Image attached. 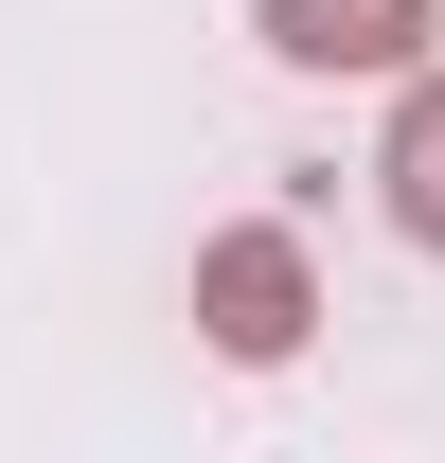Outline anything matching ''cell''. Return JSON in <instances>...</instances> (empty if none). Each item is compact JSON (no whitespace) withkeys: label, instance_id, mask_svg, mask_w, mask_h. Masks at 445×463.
Instances as JSON below:
<instances>
[{"label":"cell","instance_id":"7a4b0ae2","mask_svg":"<svg viewBox=\"0 0 445 463\" xmlns=\"http://www.w3.org/2000/svg\"><path fill=\"white\" fill-rule=\"evenodd\" d=\"M285 71H410L428 54V0H250Z\"/></svg>","mask_w":445,"mask_h":463},{"label":"cell","instance_id":"3957f363","mask_svg":"<svg viewBox=\"0 0 445 463\" xmlns=\"http://www.w3.org/2000/svg\"><path fill=\"white\" fill-rule=\"evenodd\" d=\"M392 232H410V250H445V90H410V108H392Z\"/></svg>","mask_w":445,"mask_h":463},{"label":"cell","instance_id":"6da1fadb","mask_svg":"<svg viewBox=\"0 0 445 463\" xmlns=\"http://www.w3.org/2000/svg\"><path fill=\"white\" fill-rule=\"evenodd\" d=\"M196 321H214V356H250V374L303 356V250H285V232H214V250H196Z\"/></svg>","mask_w":445,"mask_h":463}]
</instances>
